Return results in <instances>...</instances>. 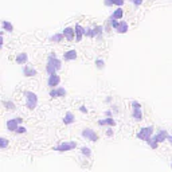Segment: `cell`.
Returning <instances> with one entry per match:
<instances>
[{"label": "cell", "mask_w": 172, "mask_h": 172, "mask_svg": "<svg viewBox=\"0 0 172 172\" xmlns=\"http://www.w3.org/2000/svg\"><path fill=\"white\" fill-rule=\"evenodd\" d=\"M62 69V62L58 59L55 54H51L47 59V66H46V71L49 73V75L51 74H57L58 70Z\"/></svg>", "instance_id": "obj_1"}, {"label": "cell", "mask_w": 172, "mask_h": 172, "mask_svg": "<svg viewBox=\"0 0 172 172\" xmlns=\"http://www.w3.org/2000/svg\"><path fill=\"white\" fill-rule=\"evenodd\" d=\"M110 23H112V27L118 32V34H125L129 30V24L126 23L125 20H112L110 19Z\"/></svg>", "instance_id": "obj_2"}, {"label": "cell", "mask_w": 172, "mask_h": 172, "mask_svg": "<svg viewBox=\"0 0 172 172\" xmlns=\"http://www.w3.org/2000/svg\"><path fill=\"white\" fill-rule=\"evenodd\" d=\"M26 105H27L28 109H35L36 105H38V96L32 91H26Z\"/></svg>", "instance_id": "obj_3"}, {"label": "cell", "mask_w": 172, "mask_h": 172, "mask_svg": "<svg viewBox=\"0 0 172 172\" xmlns=\"http://www.w3.org/2000/svg\"><path fill=\"white\" fill-rule=\"evenodd\" d=\"M152 132H153V126H145L140 129V132L137 133V137L140 140H144V141H148L152 136Z\"/></svg>", "instance_id": "obj_4"}, {"label": "cell", "mask_w": 172, "mask_h": 172, "mask_svg": "<svg viewBox=\"0 0 172 172\" xmlns=\"http://www.w3.org/2000/svg\"><path fill=\"white\" fill-rule=\"evenodd\" d=\"M77 147V142L75 141H70V142H61L59 145H57L54 148V151H58V152H67V151H71Z\"/></svg>", "instance_id": "obj_5"}, {"label": "cell", "mask_w": 172, "mask_h": 172, "mask_svg": "<svg viewBox=\"0 0 172 172\" xmlns=\"http://www.w3.org/2000/svg\"><path fill=\"white\" fill-rule=\"evenodd\" d=\"M132 106H133V118L136 121L142 120V112H141V105L137 101H132Z\"/></svg>", "instance_id": "obj_6"}, {"label": "cell", "mask_w": 172, "mask_h": 172, "mask_svg": "<svg viewBox=\"0 0 172 172\" xmlns=\"http://www.w3.org/2000/svg\"><path fill=\"white\" fill-rule=\"evenodd\" d=\"M82 137H85L86 140H90V141H93V142H96L98 140V136H97V133L94 132L93 129H90V128H85V129L82 130Z\"/></svg>", "instance_id": "obj_7"}, {"label": "cell", "mask_w": 172, "mask_h": 172, "mask_svg": "<svg viewBox=\"0 0 172 172\" xmlns=\"http://www.w3.org/2000/svg\"><path fill=\"white\" fill-rule=\"evenodd\" d=\"M22 122V118L20 117H16V118H11L7 121V129L11 130V132H16L18 128H19V124Z\"/></svg>", "instance_id": "obj_8"}, {"label": "cell", "mask_w": 172, "mask_h": 172, "mask_svg": "<svg viewBox=\"0 0 172 172\" xmlns=\"http://www.w3.org/2000/svg\"><path fill=\"white\" fill-rule=\"evenodd\" d=\"M61 83V77L58 74H51L49 75V81H47V85L50 87H53V89H55V87Z\"/></svg>", "instance_id": "obj_9"}, {"label": "cell", "mask_w": 172, "mask_h": 172, "mask_svg": "<svg viewBox=\"0 0 172 172\" xmlns=\"http://www.w3.org/2000/svg\"><path fill=\"white\" fill-rule=\"evenodd\" d=\"M74 30H75V41L77 42H81L82 38H83V35L86 34V28H83L81 24H77Z\"/></svg>", "instance_id": "obj_10"}, {"label": "cell", "mask_w": 172, "mask_h": 172, "mask_svg": "<svg viewBox=\"0 0 172 172\" xmlns=\"http://www.w3.org/2000/svg\"><path fill=\"white\" fill-rule=\"evenodd\" d=\"M62 34H63V36H65L66 39H67V41L71 42L73 39H74V36H75V30H74L73 27H66Z\"/></svg>", "instance_id": "obj_11"}, {"label": "cell", "mask_w": 172, "mask_h": 172, "mask_svg": "<svg viewBox=\"0 0 172 172\" xmlns=\"http://www.w3.org/2000/svg\"><path fill=\"white\" fill-rule=\"evenodd\" d=\"M66 94V90L63 87H57V89L50 90V97H63Z\"/></svg>", "instance_id": "obj_12"}, {"label": "cell", "mask_w": 172, "mask_h": 172, "mask_svg": "<svg viewBox=\"0 0 172 172\" xmlns=\"http://www.w3.org/2000/svg\"><path fill=\"white\" fill-rule=\"evenodd\" d=\"M156 140H157V142H163V141H166V140H168V132L166 130V129H163V130H160L159 133L156 134Z\"/></svg>", "instance_id": "obj_13"}, {"label": "cell", "mask_w": 172, "mask_h": 172, "mask_svg": "<svg viewBox=\"0 0 172 172\" xmlns=\"http://www.w3.org/2000/svg\"><path fill=\"white\" fill-rule=\"evenodd\" d=\"M65 61H75L77 59V51L75 50H69L63 54Z\"/></svg>", "instance_id": "obj_14"}, {"label": "cell", "mask_w": 172, "mask_h": 172, "mask_svg": "<svg viewBox=\"0 0 172 172\" xmlns=\"http://www.w3.org/2000/svg\"><path fill=\"white\" fill-rule=\"evenodd\" d=\"M122 16H124V10L121 8V7H118V8L113 12V15L110 16V19L112 20H120V19H122Z\"/></svg>", "instance_id": "obj_15"}, {"label": "cell", "mask_w": 172, "mask_h": 172, "mask_svg": "<svg viewBox=\"0 0 172 172\" xmlns=\"http://www.w3.org/2000/svg\"><path fill=\"white\" fill-rule=\"evenodd\" d=\"M27 61H28V55H27L26 53L18 54V57H16V63H18V65H24Z\"/></svg>", "instance_id": "obj_16"}, {"label": "cell", "mask_w": 172, "mask_h": 172, "mask_svg": "<svg viewBox=\"0 0 172 172\" xmlns=\"http://www.w3.org/2000/svg\"><path fill=\"white\" fill-rule=\"evenodd\" d=\"M36 71L35 69H32V67H30V66H24V69H23V74L26 75V77H34V75H36Z\"/></svg>", "instance_id": "obj_17"}, {"label": "cell", "mask_w": 172, "mask_h": 172, "mask_svg": "<svg viewBox=\"0 0 172 172\" xmlns=\"http://www.w3.org/2000/svg\"><path fill=\"white\" fill-rule=\"evenodd\" d=\"M98 125H110V126H114L116 125V121L113 118H110V117H109V118H104V120H100V121H98Z\"/></svg>", "instance_id": "obj_18"}, {"label": "cell", "mask_w": 172, "mask_h": 172, "mask_svg": "<svg viewBox=\"0 0 172 172\" xmlns=\"http://www.w3.org/2000/svg\"><path fill=\"white\" fill-rule=\"evenodd\" d=\"M74 120H75V118H74V114H73L71 112H67V113H66V116H65V118H63V122L69 125V124H73V122H74Z\"/></svg>", "instance_id": "obj_19"}, {"label": "cell", "mask_w": 172, "mask_h": 172, "mask_svg": "<svg viewBox=\"0 0 172 172\" xmlns=\"http://www.w3.org/2000/svg\"><path fill=\"white\" fill-rule=\"evenodd\" d=\"M3 30H6V31H8L11 32L14 30V26L10 23V22H7V20H3Z\"/></svg>", "instance_id": "obj_20"}, {"label": "cell", "mask_w": 172, "mask_h": 172, "mask_svg": "<svg viewBox=\"0 0 172 172\" xmlns=\"http://www.w3.org/2000/svg\"><path fill=\"white\" fill-rule=\"evenodd\" d=\"M65 38V36H63V34H55V35H53V36H51V41H53V42H57V43H61L62 42V39H63Z\"/></svg>", "instance_id": "obj_21"}, {"label": "cell", "mask_w": 172, "mask_h": 172, "mask_svg": "<svg viewBox=\"0 0 172 172\" xmlns=\"http://www.w3.org/2000/svg\"><path fill=\"white\" fill-rule=\"evenodd\" d=\"M148 144L151 145V148L156 149V148H157V144H159V142H157L156 137H151V138H149V140H148Z\"/></svg>", "instance_id": "obj_22"}, {"label": "cell", "mask_w": 172, "mask_h": 172, "mask_svg": "<svg viewBox=\"0 0 172 172\" xmlns=\"http://www.w3.org/2000/svg\"><path fill=\"white\" fill-rule=\"evenodd\" d=\"M7 145H8V140H7L6 137H2V138H0V148H2V149H6Z\"/></svg>", "instance_id": "obj_23"}, {"label": "cell", "mask_w": 172, "mask_h": 172, "mask_svg": "<svg viewBox=\"0 0 172 172\" xmlns=\"http://www.w3.org/2000/svg\"><path fill=\"white\" fill-rule=\"evenodd\" d=\"M86 36H89V38H94L96 34H94V28H86Z\"/></svg>", "instance_id": "obj_24"}, {"label": "cell", "mask_w": 172, "mask_h": 172, "mask_svg": "<svg viewBox=\"0 0 172 172\" xmlns=\"http://www.w3.org/2000/svg\"><path fill=\"white\" fill-rule=\"evenodd\" d=\"M4 105L7 106V109H10V110H15V104L14 102H10V101H7V102H4Z\"/></svg>", "instance_id": "obj_25"}, {"label": "cell", "mask_w": 172, "mask_h": 172, "mask_svg": "<svg viewBox=\"0 0 172 172\" xmlns=\"http://www.w3.org/2000/svg\"><path fill=\"white\" fill-rule=\"evenodd\" d=\"M82 155H85V156H87V157H89V156L91 155V152H90V148H87V147H83V148H82Z\"/></svg>", "instance_id": "obj_26"}, {"label": "cell", "mask_w": 172, "mask_h": 172, "mask_svg": "<svg viewBox=\"0 0 172 172\" xmlns=\"http://www.w3.org/2000/svg\"><path fill=\"white\" fill-rule=\"evenodd\" d=\"M96 66L98 69H104V66H105V62L102 61V59H97L96 61Z\"/></svg>", "instance_id": "obj_27"}, {"label": "cell", "mask_w": 172, "mask_h": 172, "mask_svg": "<svg viewBox=\"0 0 172 172\" xmlns=\"http://www.w3.org/2000/svg\"><path fill=\"white\" fill-rule=\"evenodd\" d=\"M102 30H104V28H102V26H97V27H94V34H96V36L100 35L102 32Z\"/></svg>", "instance_id": "obj_28"}, {"label": "cell", "mask_w": 172, "mask_h": 172, "mask_svg": "<svg viewBox=\"0 0 172 172\" xmlns=\"http://www.w3.org/2000/svg\"><path fill=\"white\" fill-rule=\"evenodd\" d=\"M112 3L114 6H118V7H121L124 3H125V0H112Z\"/></svg>", "instance_id": "obj_29"}, {"label": "cell", "mask_w": 172, "mask_h": 172, "mask_svg": "<svg viewBox=\"0 0 172 172\" xmlns=\"http://www.w3.org/2000/svg\"><path fill=\"white\" fill-rule=\"evenodd\" d=\"M16 133H26V128L24 126H19L16 130Z\"/></svg>", "instance_id": "obj_30"}, {"label": "cell", "mask_w": 172, "mask_h": 172, "mask_svg": "<svg viewBox=\"0 0 172 172\" xmlns=\"http://www.w3.org/2000/svg\"><path fill=\"white\" fill-rule=\"evenodd\" d=\"M105 6H108V7H110V6H113V3H112V0H105Z\"/></svg>", "instance_id": "obj_31"}, {"label": "cell", "mask_w": 172, "mask_h": 172, "mask_svg": "<svg viewBox=\"0 0 172 172\" xmlns=\"http://www.w3.org/2000/svg\"><path fill=\"white\" fill-rule=\"evenodd\" d=\"M133 3H134V6H140V4H142V0H133Z\"/></svg>", "instance_id": "obj_32"}, {"label": "cell", "mask_w": 172, "mask_h": 172, "mask_svg": "<svg viewBox=\"0 0 172 172\" xmlns=\"http://www.w3.org/2000/svg\"><path fill=\"white\" fill-rule=\"evenodd\" d=\"M79 110H81L82 113H87V109H86V106H81V108H79Z\"/></svg>", "instance_id": "obj_33"}, {"label": "cell", "mask_w": 172, "mask_h": 172, "mask_svg": "<svg viewBox=\"0 0 172 172\" xmlns=\"http://www.w3.org/2000/svg\"><path fill=\"white\" fill-rule=\"evenodd\" d=\"M106 134H108V136H112V134H113V130H112V129L106 130Z\"/></svg>", "instance_id": "obj_34"}, {"label": "cell", "mask_w": 172, "mask_h": 172, "mask_svg": "<svg viewBox=\"0 0 172 172\" xmlns=\"http://www.w3.org/2000/svg\"><path fill=\"white\" fill-rule=\"evenodd\" d=\"M168 140H170V141L172 142V134H171V136H170V137H168Z\"/></svg>", "instance_id": "obj_35"}, {"label": "cell", "mask_w": 172, "mask_h": 172, "mask_svg": "<svg viewBox=\"0 0 172 172\" xmlns=\"http://www.w3.org/2000/svg\"><path fill=\"white\" fill-rule=\"evenodd\" d=\"M171 168H172V163H171Z\"/></svg>", "instance_id": "obj_36"}]
</instances>
